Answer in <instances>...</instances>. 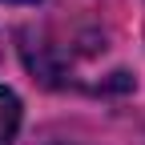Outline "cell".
<instances>
[{
    "mask_svg": "<svg viewBox=\"0 0 145 145\" xmlns=\"http://www.w3.org/2000/svg\"><path fill=\"white\" fill-rule=\"evenodd\" d=\"M16 129H20V101L12 89H0V145H12Z\"/></svg>",
    "mask_w": 145,
    "mask_h": 145,
    "instance_id": "obj_1",
    "label": "cell"
},
{
    "mask_svg": "<svg viewBox=\"0 0 145 145\" xmlns=\"http://www.w3.org/2000/svg\"><path fill=\"white\" fill-rule=\"evenodd\" d=\"M12 4H32V0H12Z\"/></svg>",
    "mask_w": 145,
    "mask_h": 145,
    "instance_id": "obj_2",
    "label": "cell"
}]
</instances>
